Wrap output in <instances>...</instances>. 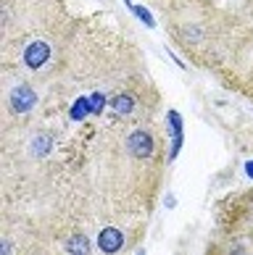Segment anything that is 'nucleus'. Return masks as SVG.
<instances>
[{
    "instance_id": "nucleus-2",
    "label": "nucleus",
    "mask_w": 253,
    "mask_h": 255,
    "mask_svg": "<svg viewBox=\"0 0 253 255\" xmlns=\"http://www.w3.org/2000/svg\"><path fill=\"white\" fill-rule=\"evenodd\" d=\"M98 245H100L103 255H116V253L124 250V232L116 229V226H108V229L100 232Z\"/></svg>"
},
{
    "instance_id": "nucleus-4",
    "label": "nucleus",
    "mask_w": 253,
    "mask_h": 255,
    "mask_svg": "<svg viewBox=\"0 0 253 255\" xmlns=\"http://www.w3.org/2000/svg\"><path fill=\"white\" fill-rule=\"evenodd\" d=\"M127 8H129V11H132V13H135V16H137L143 24L153 26V16H151V11H148V8H143V5H135V3H129V0H127Z\"/></svg>"
},
{
    "instance_id": "nucleus-5",
    "label": "nucleus",
    "mask_w": 253,
    "mask_h": 255,
    "mask_svg": "<svg viewBox=\"0 0 253 255\" xmlns=\"http://www.w3.org/2000/svg\"><path fill=\"white\" fill-rule=\"evenodd\" d=\"M246 168H248V174H251V176H253V163H248V166H246Z\"/></svg>"
},
{
    "instance_id": "nucleus-1",
    "label": "nucleus",
    "mask_w": 253,
    "mask_h": 255,
    "mask_svg": "<svg viewBox=\"0 0 253 255\" xmlns=\"http://www.w3.org/2000/svg\"><path fill=\"white\" fill-rule=\"evenodd\" d=\"M37 103H40V95H37L32 84L18 82L13 87H8V98H5L8 116H26V113H32L37 108Z\"/></svg>"
},
{
    "instance_id": "nucleus-3",
    "label": "nucleus",
    "mask_w": 253,
    "mask_h": 255,
    "mask_svg": "<svg viewBox=\"0 0 253 255\" xmlns=\"http://www.w3.org/2000/svg\"><path fill=\"white\" fill-rule=\"evenodd\" d=\"M63 250H66V255H90V240H87V234H82V232L69 234Z\"/></svg>"
}]
</instances>
